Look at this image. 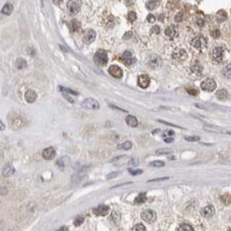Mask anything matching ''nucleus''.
<instances>
[{
	"label": "nucleus",
	"mask_w": 231,
	"mask_h": 231,
	"mask_svg": "<svg viewBox=\"0 0 231 231\" xmlns=\"http://www.w3.org/2000/svg\"><path fill=\"white\" fill-rule=\"evenodd\" d=\"M81 107L87 110H98L100 105H99V102L96 99H94V98H86L81 103Z\"/></svg>",
	"instance_id": "obj_4"
},
{
	"label": "nucleus",
	"mask_w": 231,
	"mask_h": 231,
	"mask_svg": "<svg viewBox=\"0 0 231 231\" xmlns=\"http://www.w3.org/2000/svg\"><path fill=\"white\" fill-rule=\"evenodd\" d=\"M80 27H81V24H80V23H79L77 19H73V21L69 23V29H70L71 32L78 31V30L80 29Z\"/></svg>",
	"instance_id": "obj_22"
},
{
	"label": "nucleus",
	"mask_w": 231,
	"mask_h": 231,
	"mask_svg": "<svg viewBox=\"0 0 231 231\" xmlns=\"http://www.w3.org/2000/svg\"><path fill=\"white\" fill-rule=\"evenodd\" d=\"M120 213H118V212H113L112 214H111V222L115 225V226H119V224H120Z\"/></svg>",
	"instance_id": "obj_20"
},
{
	"label": "nucleus",
	"mask_w": 231,
	"mask_h": 231,
	"mask_svg": "<svg viewBox=\"0 0 231 231\" xmlns=\"http://www.w3.org/2000/svg\"><path fill=\"white\" fill-rule=\"evenodd\" d=\"M59 89H61L62 92H66V93H69V94H73V95H78L77 92H73V91H71V89H65V87H62V86H60Z\"/></svg>",
	"instance_id": "obj_47"
},
{
	"label": "nucleus",
	"mask_w": 231,
	"mask_h": 231,
	"mask_svg": "<svg viewBox=\"0 0 231 231\" xmlns=\"http://www.w3.org/2000/svg\"><path fill=\"white\" fill-rule=\"evenodd\" d=\"M13 12V5L11 3H5L3 5V8L1 10V13L4 15H10Z\"/></svg>",
	"instance_id": "obj_26"
},
{
	"label": "nucleus",
	"mask_w": 231,
	"mask_h": 231,
	"mask_svg": "<svg viewBox=\"0 0 231 231\" xmlns=\"http://www.w3.org/2000/svg\"><path fill=\"white\" fill-rule=\"evenodd\" d=\"M118 149H124V150H129L132 148V143L130 142V141H126V142H124L122 144H119L117 146Z\"/></svg>",
	"instance_id": "obj_30"
},
{
	"label": "nucleus",
	"mask_w": 231,
	"mask_h": 231,
	"mask_svg": "<svg viewBox=\"0 0 231 231\" xmlns=\"http://www.w3.org/2000/svg\"><path fill=\"white\" fill-rule=\"evenodd\" d=\"M156 152H157V154H170V152H171V150H170V149H164V148H162V149H158Z\"/></svg>",
	"instance_id": "obj_44"
},
{
	"label": "nucleus",
	"mask_w": 231,
	"mask_h": 231,
	"mask_svg": "<svg viewBox=\"0 0 231 231\" xmlns=\"http://www.w3.org/2000/svg\"><path fill=\"white\" fill-rule=\"evenodd\" d=\"M182 21V18H181V14H179V15H177L176 16V21Z\"/></svg>",
	"instance_id": "obj_55"
},
{
	"label": "nucleus",
	"mask_w": 231,
	"mask_h": 231,
	"mask_svg": "<svg viewBox=\"0 0 231 231\" xmlns=\"http://www.w3.org/2000/svg\"><path fill=\"white\" fill-rule=\"evenodd\" d=\"M56 157V150L53 147H48L43 151V158L45 160H52Z\"/></svg>",
	"instance_id": "obj_15"
},
{
	"label": "nucleus",
	"mask_w": 231,
	"mask_h": 231,
	"mask_svg": "<svg viewBox=\"0 0 231 231\" xmlns=\"http://www.w3.org/2000/svg\"><path fill=\"white\" fill-rule=\"evenodd\" d=\"M196 24L198 27H203V24H205V19H203V17H197L196 18Z\"/></svg>",
	"instance_id": "obj_46"
},
{
	"label": "nucleus",
	"mask_w": 231,
	"mask_h": 231,
	"mask_svg": "<svg viewBox=\"0 0 231 231\" xmlns=\"http://www.w3.org/2000/svg\"><path fill=\"white\" fill-rule=\"evenodd\" d=\"M187 59V51L182 48H178L176 49L174 52H173V60L176 62H183Z\"/></svg>",
	"instance_id": "obj_5"
},
{
	"label": "nucleus",
	"mask_w": 231,
	"mask_h": 231,
	"mask_svg": "<svg viewBox=\"0 0 231 231\" xmlns=\"http://www.w3.org/2000/svg\"><path fill=\"white\" fill-rule=\"evenodd\" d=\"M216 97L218 98L219 100H227L228 98H229V93H228L227 89H219V91H217Z\"/></svg>",
	"instance_id": "obj_18"
},
{
	"label": "nucleus",
	"mask_w": 231,
	"mask_h": 231,
	"mask_svg": "<svg viewBox=\"0 0 231 231\" xmlns=\"http://www.w3.org/2000/svg\"><path fill=\"white\" fill-rule=\"evenodd\" d=\"M36 97L37 95L36 93L34 92V91H28L27 93H26V95H24V99H26V101L29 102V103H33V102L36 100Z\"/></svg>",
	"instance_id": "obj_17"
},
{
	"label": "nucleus",
	"mask_w": 231,
	"mask_h": 231,
	"mask_svg": "<svg viewBox=\"0 0 231 231\" xmlns=\"http://www.w3.org/2000/svg\"><path fill=\"white\" fill-rule=\"evenodd\" d=\"M120 174L119 171H115V173H111V174L109 175V176H107V179L108 180H110V179H112V178H114V177H117L118 175Z\"/></svg>",
	"instance_id": "obj_49"
},
{
	"label": "nucleus",
	"mask_w": 231,
	"mask_h": 231,
	"mask_svg": "<svg viewBox=\"0 0 231 231\" xmlns=\"http://www.w3.org/2000/svg\"><path fill=\"white\" fill-rule=\"evenodd\" d=\"M96 38V32L92 30V29H87L85 30V32L83 33V42L86 44H91L94 40Z\"/></svg>",
	"instance_id": "obj_9"
},
{
	"label": "nucleus",
	"mask_w": 231,
	"mask_h": 231,
	"mask_svg": "<svg viewBox=\"0 0 231 231\" xmlns=\"http://www.w3.org/2000/svg\"><path fill=\"white\" fill-rule=\"evenodd\" d=\"M150 83V79L147 75H142L138 78V86H141L142 89H146L148 87V85Z\"/></svg>",
	"instance_id": "obj_14"
},
{
	"label": "nucleus",
	"mask_w": 231,
	"mask_h": 231,
	"mask_svg": "<svg viewBox=\"0 0 231 231\" xmlns=\"http://www.w3.org/2000/svg\"><path fill=\"white\" fill-rule=\"evenodd\" d=\"M184 140L187 142H198L200 141V138L199 136H184Z\"/></svg>",
	"instance_id": "obj_43"
},
{
	"label": "nucleus",
	"mask_w": 231,
	"mask_h": 231,
	"mask_svg": "<svg viewBox=\"0 0 231 231\" xmlns=\"http://www.w3.org/2000/svg\"><path fill=\"white\" fill-rule=\"evenodd\" d=\"M142 218L146 222V223H149V224H152L156 222L157 219V213L152 210H145L142 212Z\"/></svg>",
	"instance_id": "obj_6"
},
{
	"label": "nucleus",
	"mask_w": 231,
	"mask_h": 231,
	"mask_svg": "<svg viewBox=\"0 0 231 231\" xmlns=\"http://www.w3.org/2000/svg\"><path fill=\"white\" fill-rule=\"evenodd\" d=\"M161 63H162V61H161V59H160L159 57H154L152 60H150L149 61V65L151 66V67H154V68L159 67V66L161 65Z\"/></svg>",
	"instance_id": "obj_29"
},
{
	"label": "nucleus",
	"mask_w": 231,
	"mask_h": 231,
	"mask_svg": "<svg viewBox=\"0 0 231 231\" xmlns=\"http://www.w3.org/2000/svg\"><path fill=\"white\" fill-rule=\"evenodd\" d=\"M151 32L152 33H156V34H159L160 33V28L159 27H152V29H151Z\"/></svg>",
	"instance_id": "obj_52"
},
{
	"label": "nucleus",
	"mask_w": 231,
	"mask_h": 231,
	"mask_svg": "<svg viewBox=\"0 0 231 231\" xmlns=\"http://www.w3.org/2000/svg\"><path fill=\"white\" fill-rule=\"evenodd\" d=\"M60 230H68V228H67V227H62V228H60Z\"/></svg>",
	"instance_id": "obj_59"
},
{
	"label": "nucleus",
	"mask_w": 231,
	"mask_h": 231,
	"mask_svg": "<svg viewBox=\"0 0 231 231\" xmlns=\"http://www.w3.org/2000/svg\"><path fill=\"white\" fill-rule=\"evenodd\" d=\"M110 75L114 78H122V69L117 65H112L109 67Z\"/></svg>",
	"instance_id": "obj_12"
},
{
	"label": "nucleus",
	"mask_w": 231,
	"mask_h": 231,
	"mask_svg": "<svg viewBox=\"0 0 231 231\" xmlns=\"http://www.w3.org/2000/svg\"><path fill=\"white\" fill-rule=\"evenodd\" d=\"M132 230L133 231H145L146 230V227H145L144 225H142V224H138V225H135V226L132 228Z\"/></svg>",
	"instance_id": "obj_42"
},
{
	"label": "nucleus",
	"mask_w": 231,
	"mask_h": 231,
	"mask_svg": "<svg viewBox=\"0 0 231 231\" xmlns=\"http://www.w3.org/2000/svg\"><path fill=\"white\" fill-rule=\"evenodd\" d=\"M167 134H168V135H174V131L169 130V131H167Z\"/></svg>",
	"instance_id": "obj_58"
},
{
	"label": "nucleus",
	"mask_w": 231,
	"mask_h": 231,
	"mask_svg": "<svg viewBox=\"0 0 231 231\" xmlns=\"http://www.w3.org/2000/svg\"><path fill=\"white\" fill-rule=\"evenodd\" d=\"M230 68H231V65L228 64L227 67H225V68H224V70H223L224 76H225V77H227L228 79H230V78H231V70H230Z\"/></svg>",
	"instance_id": "obj_36"
},
{
	"label": "nucleus",
	"mask_w": 231,
	"mask_h": 231,
	"mask_svg": "<svg viewBox=\"0 0 231 231\" xmlns=\"http://www.w3.org/2000/svg\"><path fill=\"white\" fill-rule=\"evenodd\" d=\"M173 141H174V138H165V140H164V142H165V143H173Z\"/></svg>",
	"instance_id": "obj_54"
},
{
	"label": "nucleus",
	"mask_w": 231,
	"mask_h": 231,
	"mask_svg": "<svg viewBox=\"0 0 231 231\" xmlns=\"http://www.w3.org/2000/svg\"><path fill=\"white\" fill-rule=\"evenodd\" d=\"M159 122H162V124H164V125H166V126H173V127H177V128H181V127L177 126V125H175V124H170V122H164V120H159Z\"/></svg>",
	"instance_id": "obj_51"
},
{
	"label": "nucleus",
	"mask_w": 231,
	"mask_h": 231,
	"mask_svg": "<svg viewBox=\"0 0 231 231\" xmlns=\"http://www.w3.org/2000/svg\"><path fill=\"white\" fill-rule=\"evenodd\" d=\"M81 0H69L67 3V9L71 15H76L81 9Z\"/></svg>",
	"instance_id": "obj_3"
},
{
	"label": "nucleus",
	"mask_w": 231,
	"mask_h": 231,
	"mask_svg": "<svg viewBox=\"0 0 231 231\" xmlns=\"http://www.w3.org/2000/svg\"><path fill=\"white\" fill-rule=\"evenodd\" d=\"M177 230H179V231H193L194 230V228L192 227L191 225H189V224H182L180 227H178Z\"/></svg>",
	"instance_id": "obj_33"
},
{
	"label": "nucleus",
	"mask_w": 231,
	"mask_h": 231,
	"mask_svg": "<svg viewBox=\"0 0 231 231\" xmlns=\"http://www.w3.org/2000/svg\"><path fill=\"white\" fill-rule=\"evenodd\" d=\"M158 5H159V1L152 0V1H149V2H147V3H146V8L148 9V10H150V11H152V10H154L156 8H158Z\"/></svg>",
	"instance_id": "obj_32"
},
{
	"label": "nucleus",
	"mask_w": 231,
	"mask_h": 231,
	"mask_svg": "<svg viewBox=\"0 0 231 231\" xmlns=\"http://www.w3.org/2000/svg\"><path fill=\"white\" fill-rule=\"evenodd\" d=\"M120 60H122V63L126 64L127 66H130V65H132L134 62H135V59L133 58L132 53L130 52V51H125V52L122 53Z\"/></svg>",
	"instance_id": "obj_10"
},
{
	"label": "nucleus",
	"mask_w": 231,
	"mask_h": 231,
	"mask_svg": "<svg viewBox=\"0 0 231 231\" xmlns=\"http://www.w3.org/2000/svg\"><path fill=\"white\" fill-rule=\"evenodd\" d=\"M126 124L129 127H136L138 126V119L135 116H132V115H128L126 117Z\"/></svg>",
	"instance_id": "obj_19"
},
{
	"label": "nucleus",
	"mask_w": 231,
	"mask_h": 231,
	"mask_svg": "<svg viewBox=\"0 0 231 231\" xmlns=\"http://www.w3.org/2000/svg\"><path fill=\"white\" fill-rule=\"evenodd\" d=\"M165 35H166L168 38H170V40L175 38V37L178 35V28H177L176 26H174V24L168 26V27L165 29Z\"/></svg>",
	"instance_id": "obj_13"
},
{
	"label": "nucleus",
	"mask_w": 231,
	"mask_h": 231,
	"mask_svg": "<svg viewBox=\"0 0 231 231\" xmlns=\"http://www.w3.org/2000/svg\"><path fill=\"white\" fill-rule=\"evenodd\" d=\"M211 36L213 37V38H218L219 36H220V32H219L218 29H212L211 30Z\"/></svg>",
	"instance_id": "obj_41"
},
{
	"label": "nucleus",
	"mask_w": 231,
	"mask_h": 231,
	"mask_svg": "<svg viewBox=\"0 0 231 231\" xmlns=\"http://www.w3.org/2000/svg\"><path fill=\"white\" fill-rule=\"evenodd\" d=\"M168 177H163V178H157V179H151L149 180L148 182H160V181H165V180H168Z\"/></svg>",
	"instance_id": "obj_48"
},
{
	"label": "nucleus",
	"mask_w": 231,
	"mask_h": 231,
	"mask_svg": "<svg viewBox=\"0 0 231 231\" xmlns=\"http://www.w3.org/2000/svg\"><path fill=\"white\" fill-rule=\"evenodd\" d=\"M147 200V195L145 192H143V193H141V194H138L136 197H135V199H134V203H136V205H140V203H144L145 201Z\"/></svg>",
	"instance_id": "obj_24"
},
{
	"label": "nucleus",
	"mask_w": 231,
	"mask_h": 231,
	"mask_svg": "<svg viewBox=\"0 0 231 231\" xmlns=\"http://www.w3.org/2000/svg\"><path fill=\"white\" fill-rule=\"evenodd\" d=\"M216 18H217V21H218L223 23V21H225L226 19H227V13L225 12L224 10H220V11H218L217 14H216Z\"/></svg>",
	"instance_id": "obj_28"
},
{
	"label": "nucleus",
	"mask_w": 231,
	"mask_h": 231,
	"mask_svg": "<svg viewBox=\"0 0 231 231\" xmlns=\"http://www.w3.org/2000/svg\"><path fill=\"white\" fill-rule=\"evenodd\" d=\"M69 162V160H68V158L67 157H64V158H62V159H60V160H58L57 161V164L59 165L60 167H64L67 163Z\"/></svg>",
	"instance_id": "obj_35"
},
{
	"label": "nucleus",
	"mask_w": 231,
	"mask_h": 231,
	"mask_svg": "<svg viewBox=\"0 0 231 231\" xmlns=\"http://www.w3.org/2000/svg\"><path fill=\"white\" fill-rule=\"evenodd\" d=\"M12 127H14L15 129H19V128H21V127L24 125V122L23 120V118L19 116V117H16L14 120H12Z\"/></svg>",
	"instance_id": "obj_23"
},
{
	"label": "nucleus",
	"mask_w": 231,
	"mask_h": 231,
	"mask_svg": "<svg viewBox=\"0 0 231 231\" xmlns=\"http://www.w3.org/2000/svg\"><path fill=\"white\" fill-rule=\"evenodd\" d=\"M94 62L99 66H105L108 63V53L103 49H99L94 56Z\"/></svg>",
	"instance_id": "obj_2"
},
{
	"label": "nucleus",
	"mask_w": 231,
	"mask_h": 231,
	"mask_svg": "<svg viewBox=\"0 0 231 231\" xmlns=\"http://www.w3.org/2000/svg\"><path fill=\"white\" fill-rule=\"evenodd\" d=\"M187 92L192 96H196L198 94V89L194 87V86H190V87H187Z\"/></svg>",
	"instance_id": "obj_38"
},
{
	"label": "nucleus",
	"mask_w": 231,
	"mask_h": 231,
	"mask_svg": "<svg viewBox=\"0 0 231 231\" xmlns=\"http://www.w3.org/2000/svg\"><path fill=\"white\" fill-rule=\"evenodd\" d=\"M4 128H5V127H4V124L0 120V131H1V130H4Z\"/></svg>",
	"instance_id": "obj_57"
},
{
	"label": "nucleus",
	"mask_w": 231,
	"mask_h": 231,
	"mask_svg": "<svg viewBox=\"0 0 231 231\" xmlns=\"http://www.w3.org/2000/svg\"><path fill=\"white\" fill-rule=\"evenodd\" d=\"M191 70H192L193 73L199 75V73H203V65L200 64V63H198V62H195L194 64H192V66H191Z\"/></svg>",
	"instance_id": "obj_21"
},
{
	"label": "nucleus",
	"mask_w": 231,
	"mask_h": 231,
	"mask_svg": "<svg viewBox=\"0 0 231 231\" xmlns=\"http://www.w3.org/2000/svg\"><path fill=\"white\" fill-rule=\"evenodd\" d=\"M14 173H15V168H14L12 165H7V166L3 168V171H2V174H3L4 177L12 176Z\"/></svg>",
	"instance_id": "obj_25"
},
{
	"label": "nucleus",
	"mask_w": 231,
	"mask_h": 231,
	"mask_svg": "<svg viewBox=\"0 0 231 231\" xmlns=\"http://www.w3.org/2000/svg\"><path fill=\"white\" fill-rule=\"evenodd\" d=\"M203 129L205 130H208V131H213V132H218V131H220V133H226L225 131H224L223 129H220V128H216V127H211V126H205L203 127ZM219 133V132H218Z\"/></svg>",
	"instance_id": "obj_34"
},
{
	"label": "nucleus",
	"mask_w": 231,
	"mask_h": 231,
	"mask_svg": "<svg viewBox=\"0 0 231 231\" xmlns=\"http://www.w3.org/2000/svg\"><path fill=\"white\" fill-rule=\"evenodd\" d=\"M225 51H226V49L223 46H217V47L212 49V51H211V59H212V61L215 62V63L223 62Z\"/></svg>",
	"instance_id": "obj_1"
},
{
	"label": "nucleus",
	"mask_w": 231,
	"mask_h": 231,
	"mask_svg": "<svg viewBox=\"0 0 231 231\" xmlns=\"http://www.w3.org/2000/svg\"><path fill=\"white\" fill-rule=\"evenodd\" d=\"M214 212H215L214 207L212 205H209V206L205 207L201 210V215H203V217H206V218H209V217H212L214 215Z\"/></svg>",
	"instance_id": "obj_16"
},
{
	"label": "nucleus",
	"mask_w": 231,
	"mask_h": 231,
	"mask_svg": "<svg viewBox=\"0 0 231 231\" xmlns=\"http://www.w3.org/2000/svg\"><path fill=\"white\" fill-rule=\"evenodd\" d=\"M15 66H16L17 69H24V68H26V67H27V62H26V60H24V59L19 58V59H17V60H16Z\"/></svg>",
	"instance_id": "obj_27"
},
{
	"label": "nucleus",
	"mask_w": 231,
	"mask_h": 231,
	"mask_svg": "<svg viewBox=\"0 0 231 231\" xmlns=\"http://www.w3.org/2000/svg\"><path fill=\"white\" fill-rule=\"evenodd\" d=\"M201 89L206 91V92H213L216 89V83L212 78H207L206 80H203L201 85H200Z\"/></svg>",
	"instance_id": "obj_7"
},
{
	"label": "nucleus",
	"mask_w": 231,
	"mask_h": 231,
	"mask_svg": "<svg viewBox=\"0 0 231 231\" xmlns=\"http://www.w3.org/2000/svg\"><path fill=\"white\" fill-rule=\"evenodd\" d=\"M110 208L109 206H105V205H100L97 208H94L93 209V213L95 215H100V216H105V215L109 213Z\"/></svg>",
	"instance_id": "obj_11"
},
{
	"label": "nucleus",
	"mask_w": 231,
	"mask_h": 231,
	"mask_svg": "<svg viewBox=\"0 0 231 231\" xmlns=\"http://www.w3.org/2000/svg\"><path fill=\"white\" fill-rule=\"evenodd\" d=\"M129 173L132 176H138V175H141L143 173V170L142 169H136V170H134V169H131V168H129Z\"/></svg>",
	"instance_id": "obj_45"
},
{
	"label": "nucleus",
	"mask_w": 231,
	"mask_h": 231,
	"mask_svg": "<svg viewBox=\"0 0 231 231\" xmlns=\"http://www.w3.org/2000/svg\"><path fill=\"white\" fill-rule=\"evenodd\" d=\"M128 21H129L130 23H133V21H136V14H135V12L130 11V12L128 13Z\"/></svg>",
	"instance_id": "obj_39"
},
{
	"label": "nucleus",
	"mask_w": 231,
	"mask_h": 231,
	"mask_svg": "<svg viewBox=\"0 0 231 231\" xmlns=\"http://www.w3.org/2000/svg\"><path fill=\"white\" fill-rule=\"evenodd\" d=\"M83 222H84V217L81 216V215H79V216H77V217L75 218V220H73V225L78 227V226H80Z\"/></svg>",
	"instance_id": "obj_37"
},
{
	"label": "nucleus",
	"mask_w": 231,
	"mask_h": 231,
	"mask_svg": "<svg viewBox=\"0 0 231 231\" xmlns=\"http://www.w3.org/2000/svg\"><path fill=\"white\" fill-rule=\"evenodd\" d=\"M220 200H222V203H224V205H226V206H229L230 205V194L229 193H227V194H224L220 196Z\"/></svg>",
	"instance_id": "obj_31"
},
{
	"label": "nucleus",
	"mask_w": 231,
	"mask_h": 231,
	"mask_svg": "<svg viewBox=\"0 0 231 231\" xmlns=\"http://www.w3.org/2000/svg\"><path fill=\"white\" fill-rule=\"evenodd\" d=\"M147 21H148V23H154V21H156V17H154L152 14H149V15L147 16Z\"/></svg>",
	"instance_id": "obj_50"
},
{
	"label": "nucleus",
	"mask_w": 231,
	"mask_h": 231,
	"mask_svg": "<svg viewBox=\"0 0 231 231\" xmlns=\"http://www.w3.org/2000/svg\"><path fill=\"white\" fill-rule=\"evenodd\" d=\"M191 44L196 49H203L207 46V40L203 36H196L192 40Z\"/></svg>",
	"instance_id": "obj_8"
},
{
	"label": "nucleus",
	"mask_w": 231,
	"mask_h": 231,
	"mask_svg": "<svg viewBox=\"0 0 231 231\" xmlns=\"http://www.w3.org/2000/svg\"><path fill=\"white\" fill-rule=\"evenodd\" d=\"M149 165L152 167H163L165 164L163 161H152V162H150Z\"/></svg>",
	"instance_id": "obj_40"
},
{
	"label": "nucleus",
	"mask_w": 231,
	"mask_h": 231,
	"mask_svg": "<svg viewBox=\"0 0 231 231\" xmlns=\"http://www.w3.org/2000/svg\"><path fill=\"white\" fill-rule=\"evenodd\" d=\"M112 109H116V110H118V111H122V112H127L126 110H124V109H120V108H118V107H115V105H110Z\"/></svg>",
	"instance_id": "obj_53"
},
{
	"label": "nucleus",
	"mask_w": 231,
	"mask_h": 231,
	"mask_svg": "<svg viewBox=\"0 0 231 231\" xmlns=\"http://www.w3.org/2000/svg\"><path fill=\"white\" fill-rule=\"evenodd\" d=\"M52 1H53V3L57 4V5H59V4H61V2H62V0H52Z\"/></svg>",
	"instance_id": "obj_56"
}]
</instances>
